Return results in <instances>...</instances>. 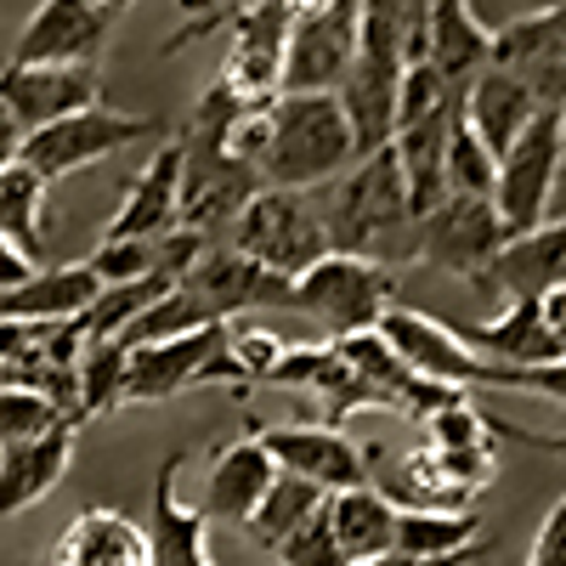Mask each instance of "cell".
Wrapping results in <instances>:
<instances>
[{
  "label": "cell",
  "instance_id": "obj_1",
  "mask_svg": "<svg viewBox=\"0 0 566 566\" xmlns=\"http://www.w3.org/2000/svg\"><path fill=\"white\" fill-rule=\"evenodd\" d=\"M317 216L328 232L335 255H357L374 266H408L413 261V205H408V181L391 148L357 159L346 176L317 187Z\"/></svg>",
  "mask_w": 566,
  "mask_h": 566
},
{
  "label": "cell",
  "instance_id": "obj_2",
  "mask_svg": "<svg viewBox=\"0 0 566 566\" xmlns=\"http://www.w3.org/2000/svg\"><path fill=\"white\" fill-rule=\"evenodd\" d=\"M239 108H250V103H239V97H232V91L216 80V85L205 91L193 125H187V136H181V227L199 232L205 244L239 221L244 205L266 187L255 165H244V159L227 154V125L239 119Z\"/></svg>",
  "mask_w": 566,
  "mask_h": 566
},
{
  "label": "cell",
  "instance_id": "obj_3",
  "mask_svg": "<svg viewBox=\"0 0 566 566\" xmlns=\"http://www.w3.org/2000/svg\"><path fill=\"white\" fill-rule=\"evenodd\" d=\"M266 114H272L266 159H261L266 187L317 193V187H328L357 165V136L335 91H283Z\"/></svg>",
  "mask_w": 566,
  "mask_h": 566
},
{
  "label": "cell",
  "instance_id": "obj_4",
  "mask_svg": "<svg viewBox=\"0 0 566 566\" xmlns=\"http://www.w3.org/2000/svg\"><path fill=\"white\" fill-rule=\"evenodd\" d=\"M566 165V108H538L533 125L504 148L493 176V210L504 221V239H522L549 221L555 181Z\"/></svg>",
  "mask_w": 566,
  "mask_h": 566
},
{
  "label": "cell",
  "instance_id": "obj_5",
  "mask_svg": "<svg viewBox=\"0 0 566 566\" xmlns=\"http://www.w3.org/2000/svg\"><path fill=\"white\" fill-rule=\"evenodd\" d=\"M227 244L261 261L277 277H301L306 266H317L328 255V232L317 216V193H283V187H261L244 205V216L227 227Z\"/></svg>",
  "mask_w": 566,
  "mask_h": 566
},
{
  "label": "cell",
  "instance_id": "obj_6",
  "mask_svg": "<svg viewBox=\"0 0 566 566\" xmlns=\"http://www.w3.org/2000/svg\"><path fill=\"white\" fill-rule=\"evenodd\" d=\"M290 306H301L335 340H346V335H363V328L380 323L386 306H397V272L328 250L317 266H306L290 283Z\"/></svg>",
  "mask_w": 566,
  "mask_h": 566
},
{
  "label": "cell",
  "instance_id": "obj_7",
  "mask_svg": "<svg viewBox=\"0 0 566 566\" xmlns=\"http://www.w3.org/2000/svg\"><path fill=\"white\" fill-rule=\"evenodd\" d=\"M187 386H244V374L227 357V323H210L199 335L159 340V346H136L125 352V402H165Z\"/></svg>",
  "mask_w": 566,
  "mask_h": 566
},
{
  "label": "cell",
  "instance_id": "obj_8",
  "mask_svg": "<svg viewBox=\"0 0 566 566\" xmlns=\"http://www.w3.org/2000/svg\"><path fill=\"white\" fill-rule=\"evenodd\" d=\"M159 119H142V114H119V108H80L57 125H45V130H29L23 136V148H18V165H29L45 187L85 170V165H97L108 154H119L125 142L136 136H154Z\"/></svg>",
  "mask_w": 566,
  "mask_h": 566
},
{
  "label": "cell",
  "instance_id": "obj_9",
  "mask_svg": "<svg viewBox=\"0 0 566 566\" xmlns=\"http://www.w3.org/2000/svg\"><path fill=\"white\" fill-rule=\"evenodd\" d=\"M504 244L510 239L493 199H470V193H442L413 227V261L448 277H482Z\"/></svg>",
  "mask_w": 566,
  "mask_h": 566
},
{
  "label": "cell",
  "instance_id": "obj_10",
  "mask_svg": "<svg viewBox=\"0 0 566 566\" xmlns=\"http://www.w3.org/2000/svg\"><path fill=\"white\" fill-rule=\"evenodd\" d=\"M488 69L510 74L538 108H566V0L499 23Z\"/></svg>",
  "mask_w": 566,
  "mask_h": 566
},
{
  "label": "cell",
  "instance_id": "obj_11",
  "mask_svg": "<svg viewBox=\"0 0 566 566\" xmlns=\"http://www.w3.org/2000/svg\"><path fill=\"white\" fill-rule=\"evenodd\" d=\"M290 7L283 0H250V7L232 18V45L221 63V85L239 103L266 108L283 97V45H290Z\"/></svg>",
  "mask_w": 566,
  "mask_h": 566
},
{
  "label": "cell",
  "instance_id": "obj_12",
  "mask_svg": "<svg viewBox=\"0 0 566 566\" xmlns=\"http://www.w3.org/2000/svg\"><path fill=\"white\" fill-rule=\"evenodd\" d=\"M374 328H380V340L397 352L402 368L424 374V380H442L453 391L488 386V374H493V363L470 352L459 328H448L442 317H424L413 306H386V317L374 323Z\"/></svg>",
  "mask_w": 566,
  "mask_h": 566
},
{
  "label": "cell",
  "instance_id": "obj_13",
  "mask_svg": "<svg viewBox=\"0 0 566 566\" xmlns=\"http://www.w3.org/2000/svg\"><path fill=\"white\" fill-rule=\"evenodd\" d=\"M97 69H74V63H7L0 69V114H7L23 136L45 130L80 108H97Z\"/></svg>",
  "mask_w": 566,
  "mask_h": 566
},
{
  "label": "cell",
  "instance_id": "obj_14",
  "mask_svg": "<svg viewBox=\"0 0 566 566\" xmlns=\"http://www.w3.org/2000/svg\"><path fill=\"white\" fill-rule=\"evenodd\" d=\"M114 12L108 0H40V12L23 23L12 63H74L97 69V57L114 40Z\"/></svg>",
  "mask_w": 566,
  "mask_h": 566
},
{
  "label": "cell",
  "instance_id": "obj_15",
  "mask_svg": "<svg viewBox=\"0 0 566 566\" xmlns=\"http://www.w3.org/2000/svg\"><path fill=\"white\" fill-rule=\"evenodd\" d=\"M357 12L363 0H335L312 18H295L283 45V91H340L357 52Z\"/></svg>",
  "mask_w": 566,
  "mask_h": 566
},
{
  "label": "cell",
  "instance_id": "obj_16",
  "mask_svg": "<svg viewBox=\"0 0 566 566\" xmlns=\"http://www.w3.org/2000/svg\"><path fill=\"white\" fill-rule=\"evenodd\" d=\"M261 448L277 470L312 482L317 493H346L368 482V453L335 424H272V431H261Z\"/></svg>",
  "mask_w": 566,
  "mask_h": 566
},
{
  "label": "cell",
  "instance_id": "obj_17",
  "mask_svg": "<svg viewBox=\"0 0 566 566\" xmlns=\"http://www.w3.org/2000/svg\"><path fill=\"white\" fill-rule=\"evenodd\" d=\"M181 283L199 295V306L216 323H232L239 312H261V306H290V277L266 272L261 261L239 255L232 244H205V255L187 266Z\"/></svg>",
  "mask_w": 566,
  "mask_h": 566
},
{
  "label": "cell",
  "instance_id": "obj_18",
  "mask_svg": "<svg viewBox=\"0 0 566 566\" xmlns=\"http://www.w3.org/2000/svg\"><path fill=\"white\" fill-rule=\"evenodd\" d=\"M419 57L431 63L453 91H464L493 63V29L470 12V0H424Z\"/></svg>",
  "mask_w": 566,
  "mask_h": 566
},
{
  "label": "cell",
  "instance_id": "obj_19",
  "mask_svg": "<svg viewBox=\"0 0 566 566\" xmlns=\"http://www.w3.org/2000/svg\"><path fill=\"white\" fill-rule=\"evenodd\" d=\"M176 227H181V142H165L136 170L125 205L103 227V239H165Z\"/></svg>",
  "mask_w": 566,
  "mask_h": 566
},
{
  "label": "cell",
  "instance_id": "obj_20",
  "mask_svg": "<svg viewBox=\"0 0 566 566\" xmlns=\"http://www.w3.org/2000/svg\"><path fill=\"white\" fill-rule=\"evenodd\" d=\"M181 453L165 459L159 482H154V504H148V566H210V522L199 504H181L176 476H181Z\"/></svg>",
  "mask_w": 566,
  "mask_h": 566
},
{
  "label": "cell",
  "instance_id": "obj_21",
  "mask_svg": "<svg viewBox=\"0 0 566 566\" xmlns=\"http://www.w3.org/2000/svg\"><path fill=\"white\" fill-rule=\"evenodd\" d=\"M272 476H277V464L261 448V437H239V442L216 448L210 476H205V504H199L205 522L244 527L250 515H255V504H261V493L272 488Z\"/></svg>",
  "mask_w": 566,
  "mask_h": 566
},
{
  "label": "cell",
  "instance_id": "obj_22",
  "mask_svg": "<svg viewBox=\"0 0 566 566\" xmlns=\"http://www.w3.org/2000/svg\"><path fill=\"white\" fill-rule=\"evenodd\" d=\"M464 346L476 357H488V363H499V368H538V363H560L566 357L560 340L549 335L538 301H504L499 317L470 328Z\"/></svg>",
  "mask_w": 566,
  "mask_h": 566
},
{
  "label": "cell",
  "instance_id": "obj_23",
  "mask_svg": "<svg viewBox=\"0 0 566 566\" xmlns=\"http://www.w3.org/2000/svg\"><path fill=\"white\" fill-rule=\"evenodd\" d=\"M74 464V424L40 437V442H18V448H0V522L29 504H40L52 493Z\"/></svg>",
  "mask_w": 566,
  "mask_h": 566
},
{
  "label": "cell",
  "instance_id": "obj_24",
  "mask_svg": "<svg viewBox=\"0 0 566 566\" xmlns=\"http://www.w3.org/2000/svg\"><path fill=\"white\" fill-rule=\"evenodd\" d=\"M459 114H464V125L476 130V142L493 154V159H504V148L515 136H522L527 125H533V114H538V103L527 97L522 85H515L510 74H499V69H482L476 80H470L464 91H459Z\"/></svg>",
  "mask_w": 566,
  "mask_h": 566
},
{
  "label": "cell",
  "instance_id": "obj_25",
  "mask_svg": "<svg viewBox=\"0 0 566 566\" xmlns=\"http://www.w3.org/2000/svg\"><path fill=\"white\" fill-rule=\"evenodd\" d=\"M52 566H148V538L125 510H80L57 538Z\"/></svg>",
  "mask_w": 566,
  "mask_h": 566
},
{
  "label": "cell",
  "instance_id": "obj_26",
  "mask_svg": "<svg viewBox=\"0 0 566 566\" xmlns=\"http://www.w3.org/2000/svg\"><path fill=\"white\" fill-rule=\"evenodd\" d=\"M97 272L85 261L74 266H40L23 290L0 295V323H63V317H80L91 301H97Z\"/></svg>",
  "mask_w": 566,
  "mask_h": 566
},
{
  "label": "cell",
  "instance_id": "obj_27",
  "mask_svg": "<svg viewBox=\"0 0 566 566\" xmlns=\"http://www.w3.org/2000/svg\"><path fill=\"white\" fill-rule=\"evenodd\" d=\"M323 515H328V533H335L346 566H363L374 555L391 549V533H397V504L380 493V488H346V493H328L323 499Z\"/></svg>",
  "mask_w": 566,
  "mask_h": 566
},
{
  "label": "cell",
  "instance_id": "obj_28",
  "mask_svg": "<svg viewBox=\"0 0 566 566\" xmlns=\"http://www.w3.org/2000/svg\"><path fill=\"white\" fill-rule=\"evenodd\" d=\"M482 544V515L476 510H424V504H397V533L391 549L402 555H459Z\"/></svg>",
  "mask_w": 566,
  "mask_h": 566
},
{
  "label": "cell",
  "instance_id": "obj_29",
  "mask_svg": "<svg viewBox=\"0 0 566 566\" xmlns=\"http://www.w3.org/2000/svg\"><path fill=\"white\" fill-rule=\"evenodd\" d=\"M323 499H328V493H317L312 482L290 476V470H277L272 488H266V493H261V504H255V515L244 522V533H250L261 549H277V544L290 538L301 522H312Z\"/></svg>",
  "mask_w": 566,
  "mask_h": 566
},
{
  "label": "cell",
  "instance_id": "obj_30",
  "mask_svg": "<svg viewBox=\"0 0 566 566\" xmlns=\"http://www.w3.org/2000/svg\"><path fill=\"white\" fill-rule=\"evenodd\" d=\"M40 216H45V181L29 165H7L0 170V239H12L18 250H29L40 261L45 255Z\"/></svg>",
  "mask_w": 566,
  "mask_h": 566
},
{
  "label": "cell",
  "instance_id": "obj_31",
  "mask_svg": "<svg viewBox=\"0 0 566 566\" xmlns=\"http://www.w3.org/2000/svg\"><path fill=\"white\" fill-rule=\"evenodd\" d=\"M216 317L199 306V295L187 290V283H170V290L142 312L125 335L114 340L119 352H136V346H159V340H181V335H199V328H210Z\"/></svg>",
  "mask_w": 566,
  "mask_h": 566
},
{
  "label": "cell",
  "instance_id": "obj_32",
  "mask_svg": "<svg viewBox=\"0 0 566 566\" xmlns=\"http://www.w3.org/2000/svg\"><path fill=\"white\" fill-rule=\"evenodd\" d=\"M170 290V277H136V283H103L97 290V301H91L85 312H80V328H85V340H119L125 328L148 312L159 295Z\"/></svg>",
  "mask_w": 566,
  "mask_h": 566
},
{
  "label": "cell",
  "instance_id": "obj_33",
  "mask_svg": "<svg viewBox=\"0 0 566 566\" xmlns=\"http://www.w3.org/2000/svg\"><path fill=\"white\" fill-rule=\"evenodd\" d=\"M74 431L85 419H97L108 408H119V391H125V352L114 340H85L80 346V363H74Z\"/></svg>",
  "mask_w": 566,
  "mask_h": 566
},
{
  "label": "cell",
  "instance_id": "obj_34",
  "mask_svg": "<svg viewBox=\"0 0 566 566\" xmlns=\"http://www.w3.org/2000/svg\"><path fill=\"white\" fill-rule=\"evenodd\" d=\"M493 176L499 159L476 142V130L464 125V114L453 108V130H448V159H442V181L448 193H470V199H493Z\"/></svg>",
  "mask_w": 566,
  "mask_h": 566
},
{
  "label": "cell",
  "instance_id": "obj_35",
  "mask_svg": "<svg viewBox=\"0 0 566 566\" xmlns=\"http://www.w3.org/2000/svg\"><path fill=\"white\" fill-rule=\"evenodd\" d=\"M63 408L40 391H23V386H0V448H18V442H40L63 431Z\"/></svg>",
  "mask_w": 566,
  "mask_h": 566
},
{
  "label": "cell",
  "instance_id": "obj_36",
  "mask_svg": "<svg viewBox=\"0 0 566 566\" xmlns=\"http://www.w3.org/2000/svg\"><path fill=\"white\" fill-rule=\"evenodd\" d=\"M85 266L97 272V283H136L159 272V239H103L85 255ZM165 277V272H159Z\"/></svg>",
  "mask_w": 566,
  "mask_h": 566
},
{
  "label": "cell",
  "instance_id": "obj_37",
  "mask_svg": "<svg viewBox=\"0 0 566 566\" xmlns=\"http://www.w3.org/2000/svg\"><path fill=\"white\" fill-rule=\"evenodd\" d=\"M424 431H431V448H493V419L470 397H459L453 408L431 413Z\"/></svg>",
  "mask_w": 566,
  "mask_h": 566
},
{
  "label": "cell",
  "instance_id": "obj_38",
  "mask_svg": "<svg viewBox=\"0 0 566 566\" xmlns=\"http://www.w3.org/2000/svg\"><path fill=\"white\" fill-rule=\"evenodd\" d=\"M272 555H277L283 566H346V555H340L335 533H328V515H323V504H317L312 522H301V527H295L290 538H283Z\"/></svg>",
  "mask_w": 566,
  "mask_h": 566
},
{
  "label": "cell",
  "instance_id": "obj_39",
  "mask_svg": "<svg viewBox=\"0 0 566 566\" xmlns=\"http://www.w3.org/2000/svg\"><path fill=\"white\" fill-rule=\"evenodd\" d=\"M488 386H499V391H533V397H544V402H555L566 413V357L560 363H538V368H499L493 363Z\"/></svg>",
  "mask_w": 566,
  "mask_h": 566
},
{
  "label": "cell",
  "instance_id": "obj_40",
  "mask_svg": "<svg viewBox=\"0 0 566 566\" xmlns=\"http://www.w3.org/2000/svg\"><path fill=\"white\" fill-rule=\"evenodd\" d=\"M227 357L244 380H266V368L283 357V340L272 335V328H232L227 323Z\"/></svg>",
  "mask_w": 566,
  "mask_h": 566
},
{
  "label": "cell",
  "instance_id": "obj_41",
  "mask_svg": "<svg viewBox=\"0 0 566 566\" xmlns=\"http://www.w3.org/2000/svg\"><path fill=\"white\" fill-rule=\"evenodd\" d=\"M527 566H566V493L549 504L544 527H538V538L527 549Z\"/></svg>",
  "mask_w": 566,
  "mask_h": 566
},
{
  "label": "cell",
  "instance_id": "obj_42",
  "mask_svg": "<svg viewBox=\"0 0 566 566\" xmlns=\"http://www.w3.org/2000/svg\"><path fill=\"white\" fill-rule=\"evenodd\" d=\"M40 272V261L29 255V250H18L12 239H0V295H12V290H23V283Z\"/></svg>",
  "mask_w": 566,
  "mask_h": 566
},
{
  "label": "cell",
  "instance_id": "obj_43",
  "mask_svg": "<svg viewBox=\"0 0 566 566\" xmlns=\"http://www.w3.org/2000/svg\"><path fill=\"white\" fill-rule=\"evenodd\" d=\"M488 544H476V549H459V555H437V560H424V555H402V549H386V555H374V560H363V566H464V560H476Z\"/></svg>",
  "mask_w": 566,
  "mask_h": 566
},
{
  "label": "cell",
  "instance_id": "obj_44",
  "mask_svg": "<svg viewBox=\"0 0 566 566\" xmlns=\"http://www.w3.org/2000/svg\"><path fill=\"white\" fill-rule=\"evenodd\" d=\"M493 437H510V442H527V448H549V453H566V431H560V437H544V431H527V424L493 419Z\"/></svg>",
  "mask_w": 566,
  "mask_h": 566
},
{
  "label": "cell",
  "instance_id": "obj_45",
  "mask_svg": "<svg viewBox=\"0 0 566 566\" xmlns=\"http://www.w3.org/2000/svg\"><path fill=\"white\" fill-rule=\"evenodd\" d=\"M538 312H544L549 335H555V340H560V352H566V283H555L549 295H538Z\"/></svg>",
  "mask_w": 566,
  "mask_h": 566
},
{
  "label": "cell",
  "instance_id": "obj_46",
  "mask_svg": "<svg viewBox=\"0 0 566 566\" xmlns=\"http://www.w3.org/2000/svg\"><path fill=\"white\" fill-rule=\"evenodd\" d=\"M18 148H23V130H18L7 114H0V170H7V165H18Z\"/></svg>",
  "mask_w": 566,
  "mask_h": 566
},
{
  "label": "cell",
  "instance_id": "obj_47",
  "mask_svg": "<svg viewBox=\"0 0 566 566\" xmlns=\"http://www.w3.org/2000/svg\"><path fill=\"white\" fill-rule=\"evenodd\" d=\"M130 7H136V0H108V12H114V18H119V12H130Z\"/></svg>",
  "mask_w": 566,
  "mask_h": 566
}]
</instances>
